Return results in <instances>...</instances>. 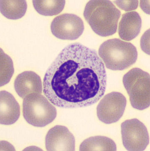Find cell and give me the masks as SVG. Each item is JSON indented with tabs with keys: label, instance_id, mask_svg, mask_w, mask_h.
<instances>
[{
	"label": "cell",
	"instance_id": "6da1fadb",
	"mask_svg": "<svg viewBox=\"0 0 150 151\" xmlns=\"http://www.w3.org/2000/svg\"><path fill=\"white\" fill-rule=\"evenodd\" d=\"M107 85L105 66L96 51L79 43L60 53L43 79V93L53 104L63 108L94 104Z\"/></svg>",
	"mask_w": 150,
	"mask_h": 151
},
{
	"label": "cell",
	"instance_id": "7a4b0ae2",
	"mask_svg": "<svg viewBox=\"0 0 150 151\" xmlns=\"http://www.w3.org/2000/svg\"><path fill=\"white\" fill-rule=\"evenodd\" d=\"M121 12L111 1H90L85 6L83 15L92 30L101 37L117 32Z\"/></svg>",
	"mask_w": 150,
	"mask_h": 151
},
{
	"label": "cell",
	"instance_id": "3957f363",
	"mask_svg": "<svg viewBox=\"0 0 150 151\" xmlns=\"http://www.w3.org/2000/svg\"><path fill=\"white\" fill-rule=\"evenodd\" d=\"M98 54L106 68L115 71L129 68L138 58L136 48L133 44L118 39L104 42L99 47Z\"/></svg>",
	"mask_w": 150,
	"mask_h": 151
},
{
	"label": "cell",
	"instance_id": "277c9868",
	"mask_svg": "<svg viewBox=\"0 0 150 151\" xmlns=\"http://www.w3.org/2000/svg\"><path fill=\"white\" fill-rule=\"evenodd\" d=\"M23 113L28 124L38 127L52 123L57 116L55 107L39 93L31 94L24 99Z\"/></svg>",
	"mask_w": 150,
	"mask_h": 151
},
{
	"label": "cell",
	"instance_id": "5b68a950",
	"mask_svg": "<svg viewBox=\"0 0 150 151\" xmlns=\"http://www.w3.org/2000/svg\"><path fill=\"white\" fill-rule=\"evenodd\" d=\"M150 79L149 74L138 68L130 70L123 77V84L134 109L143 110L149 107Z\"/></svg>",
	"mask_w": 150,
	"mask_h": 151
},
{
	"label": "cell",
	"instance_id": "8992f818",
	"mask_svg": "<svg viewBox=\"0 0 150 151\" xmlns=\"http://www.w3.org/2000/svg\"><path fill=\"white\" fill-rule=\"evenodd\" d=\"M121 131L123 145L128 151H144L149 143L147 128L137 119L122 123Z\"/></svg>",
	"mask_w": 150,
	"mask_h": 151
},
{
	"label": "cell",
	"instance_id": "52a82bcc",
	"mask_svg": "<svg viewBox=\"0 0 150 151\" xmlns=\"http://www.w3.org/2000/svg\"><path fill=\"white\" fill-rule=\"evenodd\" d=\"M127 103L126 98L121 93L113 92L106 95L97 106L99 120L106 124L117 122L124 114Z\"/></svg>",
	"mask_w": 150,
	"mask_h": 151
},
{
	"label": "cell",
	"instance_id": "ba28073f",
	"mask_svg": "<svg viewBox=\"0 0 150 151\" xmlns=\"http://www.w3.org/2000/svg\"><path fill=\"white\" fill-rule=\"evenodd\" d=\"M50 29L53 35L58 38L73 40L83 34L84 26L80 17L73 14H64L54 18Z\"/></svg>",
	"mask_w": 150,
	"mask_h": 151
},
{
	"label": "cell",
	"instance_id": "9c48e42d",
	"mask_svg": "<svg viewBox=\"0 0 150 151\" xmlns=\"http://www.w3.org/2000/svg\"><path fill=\"white\" fill-rule=\"evenodd\" d=\"M45 147L47 151H75V138L66 127L55 126L47 134Z\"/></svg>",
	"mask_w": 150,
	"mask_h": 151
},
{
	"label": "cell",
	"instance_id": "30bf717a",
	"mask_svg": "<svg viewBox=\"0 0 150 151\" xmlns=\"http://www.w3.org/2000/svg\"><path fill=\"white\" fill-rule=\"evenodd\" d=\"M14 88L18 95L23 99L31 94H41L42 92L40 77L30 71L23 72L18 76L15 81Z\"/></svg>",
	"mask_w": 150,
	"mask_h": 151
},
{
	"label": "cell",
	"instance_id": "8fae6325",
	"mask_svg": "<svg viewBox=\"0 0 150 151\" xmlns=\"http://www.w3.org/2000/svg\"><path fill=\"white\" fill-rule=\"evenodd\" d=\"M0 109L1 124H13L19 118V105L14 96L6 91H1L0 93Z\"/></svg>",
	"mask_w": 150,
	"mask_h": 151
},
{
	"label": "cell",
	"instance_id": "7c38bea8",
	"mask_svg": "<svg viewBox=\"0 0 150 151\" xmlns=\"http://www.w3.org/2000/svg\"><path fill=\"white\" fill-rule=\"evenodd\" d=\"M141 27V19L138 13L127 12L123 15L119 23V35L124 40H132L139 34Z\"/></svg>",
	"mask_w": 150,
	"mask_h": 151
},
{
	"label": "cell",
	"instance_id": "4fadbf2b",
	"mask_svg": "<svg viewBox=\"0 0 150 151\" xmlns=\"http://www.w3.org/2000/svg\"><path fill=\"white\" fill-rule=\"evenodd\" d=\"M0 2L1 13L10 19H21L26 13L27 4L24 0H1Z\"/></svg>",
	"mask_w": 150,
	"mask_h": 151
},
{
	"label": "cell",
	"instance_id": "5bb4252c",
	"mask_svg": "<svg viewBox=\"0 0 150 151\" xmlns=\"http://www.w3.org/2000/svg\"><path fill=\"white\" fill-rule=\"evenodd\" d=\"M117 146L111 139L103 137H91L85 140L80 146V151H116Z\"/></svg>",
	"mask_w": 150,
	"mask_h": 151
},
{
	"label": "cell",
	"instance_id": "9a60e30c",
	"mask_svg": "<svg viewBox=\"0 0 150 151\" xmlns=\"http://www.w3.org/2000/svg\"><path fill=\"white\" fill-rule=\"evenodd\" d=\"M34 7L40 14L45 16L56 15L64 9V0H35L33 1Z\"/></svg>",
	"mask_w": 150,
	"mask_h": 151
},
{
	"label": "cell",
	"instance_id": "2e32d148",
	"mask_svg": "<svg viewBox=\"0 0 150 151\" xmlns=\"http://www.w3.org/2000/svg\"><path fill=\"white\" fill-rule=\"evenodd\" d=\"M13 63L11 59L1 50V86L6 84L14 74Z\"/></svg>",
	"mask_w": 150,
	"mask_h": 151
},
{
	"label": "cell",
	"instance_id": "e0dca14e",
	"mask_svg": "<svg viewBox=\"0 0 150 151\" xmlns=\"http://www.w3.org/2000/svg\"><path fill=\"white\" fill-rule=\"evenodd\" d=\"M114 3L120 9L126 12L136 9L139 5L138 1H115Z\"/></svg>",
	"mask_w": 150,
	"mask_h": 151
},
{
	"label": "cell",
	"instance_id": "ac0fdd59",
	"mask_svg": "<svg viewBox=\"0 0 150 151\" xmlns=\"http://www.w3.org/2000/svg\"><path fill=\"white\" fill-rule=\"evenodd\" d=\"M141 46L143 51L150 55V29L148 30L142 37Z\"/></svg>",
	"mask_w": 150,
	"mask_h": 151
},
{
	"label": "cell",
	"instance_id": "d6986e66",
	"mask_svg": "<svg viewBox=\"0 0 150 151\" xmlns=\"http://www.w3.org/2000/svg\"><path fill=\"white\" fill-rule=\"evenodd\" d=\"M140 6L145 13L150 14V1H140Z\"/></svg>",
	"mask_w": 150,
	"mask_h": 151
}]
</instances>
